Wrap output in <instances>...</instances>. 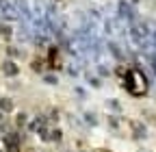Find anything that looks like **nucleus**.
Wrapping results in <instances>:
<instances>
[{
	"label": "nucleus",
	"instance_id": "obj_8",
	"mask_svg": "<svg viewBox=\"0 0 156 152\" xmlns=\"http://www.w3.org/2000/svg\"><path fill=\"white\" fill-rule=\"evenodd\" d=\"M44 81L50 83V85H54V83H56V76H54V74H46V76H44Z\"/></svg>",
	"mask_w": 156,
	"mask_h": 152
},
{
	"label": "nucleus",
	"instance_id": "obj_3",
	"mask_svg": "<svg viewBox=\"0 0 156 152\" xmlns=\"http://www.w3.org/2000/svg\"><path fill=\"white\" fill-rule=\"evenodd\" d=\"M0 13H2L7 20H11V17H17V11H15V7L9 2V0H0Z\"/></svg>",
	"mask_w": 156,
	"mask_h": 152
},
{
	"label": "nucleus",
	"instance_id": "obj_6",
	"mask_svg": "<svg viewBox=\"0 0 156 152\" xmlns=\"http://www.w3.org/2000/svg\"><path fill=\"white\" fill-rule=\"evenodd\" d=\"M0 109H2V111H11L13 109V102L9 98H2V100H0Z\"/></svg>",
	"mask_w": 156,
	"mask_h": 152
},
{
	"label": "nucleus",
	"instance_id": "obj_4",
	"mask_svg": "<svg viewBox=\"0 0 156 152\" xmlns=\"http://www.w3.org/2000/svg\"><path fill=\"white\" fill-rule=\"evenodd\" d=\"M2 67H5V74H7V76H15V74L20 72V70H17V65H15L13 61H5V65H2Z\"/></svg>",
	"mask_w": 156,
	"mask_h": 152
},
{
	"label": "nucleus",
	"instance_id": "obj_2",
	"mask_svg": "<svg viewBox=\"0 0 156 152\" xmlns=\"http://www.w3.org/2000/svg\"><path fill=\"white\" fill-rule=\"evenodd\" d=\"M117 15H119L122 20L132 22V17H134V7H130L128 0H122V2H119V9H117Z\"/></svg>",
	"mask_w": 156,
	"mask_h": 152
},
{
	"label": "nucleus",
	"instance_id": "obj_1",
	"mask_svg": "<svg viewBox=\"0 0 156 152\" xmlns=\"http://www.w3.org/2000/svg\"><path fill=\"white\" fill-rule=\"evenodd\" d=\"M128 33H130V39H132L134 44H139V46H145V44L150 42V37H152L150 26L143 24V22H130Z\"/></svg>",
	"mask_w": 156,
	"mask_h": 152
},
{
	"label": "nucleus",
	"instance_id": "obj_9",
	"mask_svg": "<svg viewBox=\"0 0 156 152\" xmlns=\"http://www.w3.org/2000/svg\"><path fill=\"white\" fill-rule=\"evenodd\" d=\"M85 120H87L89 124H95V118L91 115V113H85Z\"/></svg>",
	"mask_w": 156,
	"mask_h": 152
},
{
	"label": "nucleus",
	"instance_id": "obj_7",
	"mask_svg": "<svg viewBox=\"0 0 156 152\" xmlns=\"http://www.w3.org/2000/svg\"><path fill=\"white\" fill-rule=\"evenodd\" d=\"M108 48H111V52H113V54L117 56V59H122V52H119V48H117V44H111Z\"/></svg>",
	"mask_w": 156,
	"mask_h": 152
},
{
	"label": "nucleus",
	"instance_id": "obj_5",
	"mask_svg": "<svg viewBox=\"0 0 156 152\" xmlns=\"http://www.w3.org/2000/svg\"><path fill=\"white\" fill-rule=\"evenodd\" d=\"M132 128H134V135L139 137V139H143V137H145V126H143V124L132 122Z\"/></svg>",
	"mask_w": 156,
	"mask_h": 152
}]
</instances>
